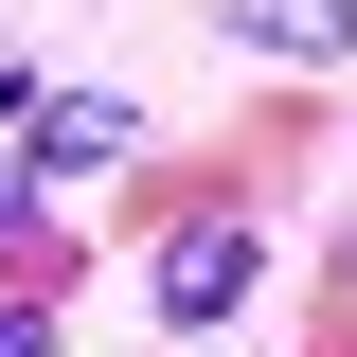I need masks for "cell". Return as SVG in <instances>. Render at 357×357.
Instances as JSON below:
<instances>
[{
  "label": "cell",
  "mask_w": 357,
  "mask_h": 357,
  "mask_svg": "<svg viewBox=\"0 0 357 357\" xmlns=\"http://www.w3.org/2000/svg\"><path fill=\"white\" fill-rule=\"evenodd\" d=\"M0 126L36 143L54 178H107V161L143 143V107H126V89H18V72H0Z\"/></svg>",
  "instance_id": "2"
},
{
  "label": "cell",
  "mask_w": 357,
  "mask_h": 357,
  "mask_svg": "<svg viewBox=\"0 0 357 357\" xmlns=\"http://www.w3.org/2000/svg\"><path fill=\"white\" fill-rule=\"evenodd\" d=\"M0 250H18V268H54V215H36V178H18V161H0Z\"/></svg>",
  "instance_id": "4"
},
{
  "label": "cell",
  "mask_w": 357,
  "mask_h": 357,
  "mask_svg": "<svg viewBox=\"0 0 357 357\" xmlns=\"http://www.w3.org/2000/svg\"><path fill=\"white\" fill-rule=\"evenodd\" d=\"M250 54H357V0H232Z\"/></svg>",
  "instance_id": "3"
},
{
  "label": "cell",
  "mask_w": 357,
  "mask_h": 357,
  "mask_svg": "<svg viewBox=\"0 0 357 357\" xmlns=\"http://www.w3.org/2000/svg\"><path fill=\"white\" fill-rule=\"evenodd\" d=\"M0 357H54V321H36V304H0Z\"/></svg>",
  "instance_id": "5"
},
{
  "label": "cell",
  "mask_w": 357,
  "mask_h": 357,
  "mask_svg": "<svg viewBox=\"0 0 357 357\" xmlns=\"http://www.w3.org/2000/svg\"><path fill=\"white\" fill-rule=\"evenodd\" d=\"M250 268H268V232L232 215V197H197V215H178L161 250H143V304H161L178 340H197V321H232V304H250Z\"/></svg>",
  "instance_id": "1"
}]
</instances>
